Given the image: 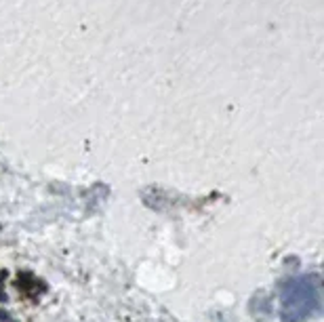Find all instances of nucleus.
<instances>
[{"instance_id": "f257e3e1", "label": "nucleus", "mask_w": 324, "mask_h": 322, "mask_svg": "<svg viewBox=\"0 0 324 322\" xmlns=\"http://www.w3.org/2000/svg\"><path fill=\"white\" fill-rule=\"evenodd\" d=\"M318 308L316 284L308 276L291 278L280 289V318L282 322H306Z\"/></svg>"}]
</instances>
